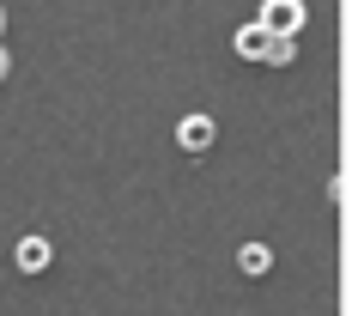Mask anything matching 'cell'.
I'll list each match as a JSON object with an SVG mask.
<instances>
[{
    "label": "cell",
    "mask_w": 352,
    "mask_h": 316,
    "mask_svg": "<svg viewBox=\"0 0 352 316\" xmlns=\"http://www.w3.org/2000/svg\"><path fill=\"white\" fill-rule=\"evenodd\" d=\"M255 25L274 31V36H298V31H304V0H267Z\"/></svg>",
    "instance_id": "1"
},
{
    "label": "cell",
    "mask_w": 352,
    "mask_h": 316,
    "mask_svg": "<svg viewBox=\"0 0 352 316\" xmlns=\"http://www.w3.org/2000/svg\"><path fill=\"white\" fill-rule=\"evenodd\" d=\"M212 134H219V128H212V116H182V128H176V146H182V152H207Z\"/></svg>",
    "instance_id": "2"
},
{
    "label": "cell",
    "mask_w": 352,
    "mask_h": 316,
    "mask_svg": "<svg viewBox=\"0 0 352 316\" xmlns=\"http://www.w3.org/2000/svg\"><path fill=\"white\" fill-rule=\"evenodd\" d=\"M12 262H19V274H43L49 268V238H19Z\"/></svg>",
    "instance_id": "3"
},
{
    "label": "cell",
    "mask_w": 352,
    "mask_h": 316,
    "mask_svg": "<svg viewBox=\"0 0 352 316\" xmlns=\"http://www.w3.org/2000/svg\"><path fill=\"white\" fill-rule=\"evenodd\" d=\"M267 36H274V31H261V25H243V31L231 36V43H237V55H243V61H261V49H267Z\"/></svg>",
    "instance_id": "4"
},
{
    "label": "cell",
    "mask_w": 352,
    "mask_h": 316,
    "mask_svg": "<svg viewBox=\"0 0 352 316\" xmlns=\"http://www.w3.org/2000/svg\"><path fill=\"white\" fill-rule=\"evenodd\" d=\"M261 61H267V67H292V61H298V36H267Z\"/></svg>",
    "instance_id": "5"
},
{
    "label": "cell",
    "mask_w": 352,
    "mask_h": 316,
    "mask_svg": "<svg viewBox=\"0 0 352 316\" xmlns=\"http://www.w3.org/2000/svg\"><path fill=\"white\" fill-rule=\"evenodd\" d=\"M237 268H243V274H267V268H274V249H267V244H243Z\"/></svg>",
    "instance_id": "6"
},
{
    "label": "cell",
    "mask_w": 352,
    "mask_h": 316,
    "mask_svg": "<svg viewBox=\"0 0 352 316\" xmlns=\"http://www.w3.org/2000/svg\"><path fill=\"white\" fill-rule=\"evenodd\" d=\"M6 73H12V55H6V49H0V85H6Z\"/></svg>",
    "instance_id": "7"
},
{
    "label": "cell",
    "mask_w": 352,
    "mask_h": 316,
    "mask_svg": "<svg viewBox=\"0 0 352 316\" xmlns=\"http://www.w3.org/2000/svg\"><path fill=\"white\" fill-rule=\"evenodd\" d=\"M0 36H6V6H0Z\"/></svg>",
    "instance_id": "8"
}]
</instances>
